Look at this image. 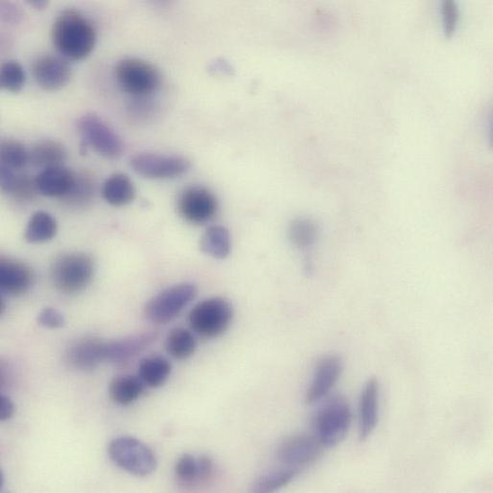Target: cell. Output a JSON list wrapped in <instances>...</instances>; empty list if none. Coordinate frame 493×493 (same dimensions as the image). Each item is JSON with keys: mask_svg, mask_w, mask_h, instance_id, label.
<instances>
[{"mask_svg": "<svg viewBox=\"0 0 493 493\" xmlns=\"http://www.w3.org/2000/svg\"><path fill=\"white\" fill-rule=\"evenodd\" d=\"M53 45L66 60L81 61L89 57L96 44L92 22L79 12L66 10L52 26Z\"/></svg>", "mask_w": 493, "mask_h": 493, "instance_id": "1", "label": "cell"}, {"mask_svg": "<svg viewBox=\"0 0 493 493\" xmlns=\"http://www.w3.org/2000/svg\"><path fill=\"white\" fill-rule=\"evenodd\" d=\"M321 401L313 419L314 436L323 447H335L345 440L349 431L351 408L341 394L329 396Z\"/></svg>", "mask_w": 493, "mask_h": 493, "instance_id": "2", "label": "cell"}, {"mask_svg": "<svg viewBox=\"0 0 493 493\" xmlns=\"http://www.w3.org/2000/svg\"><path fill=\"white\" fill-rule=\"evenodd\" d=\"M234 320L233 304L223 297H213L197 304L189 315L190 330L204 339H216L226 333Z\"/></svg>", "mask_w": 493, "mask_h": 493, "instance_id": "3", "label": "cell"}, {"mask_svg": "<svg viewBox=\"0 0 493 493\" xmlns=\"http://www.w3.org/2000/svg\"><path fill=\"white\" fill-rule=\"evenodd\" d=\"M95 273L93 260L86 253H67L52 266L51 278L56 289L65 295H74L86 290Z\"/></svg>", "mask_w": 493, "mask_h": 493, "instance_id": "4", "label": "cell"}, {"mask_svg": "<svg viewBox=\"0 0 493 493\" xmlns=\"http://www.w3.org/2000/svg\"><path fill=\"white\" fill-rule=\"evenodd\" d=\"M108 454L119 468L136 477H147L158 468L156 454L134 436H123L112 440L108 446Z\"/></svg>", "mask_w": 493, "mask_h": 493, "instance_id": "5", "label": "cell"}, {"mask_svg": "<svg viewBox=\"0 0 493 493\" xmlns=\"http://www.w3.org/2000/svg\"><path fill=\"white\" fill-rule=\"evenodd\" d=\"M197 295L198 288L192 283L169 286L149 300L145 308V316L154 325H167L184 312Z\"/></svg>", "mask_w": 493, "mask_h": 493, "instance_id": "6", "label": "cell"}, {"mask_svg": "<svg viewBox=\"0 0 493 493\" xmlns=\"http://www.w3.org/2000/svg\"><path fill=\"white\" fill-rule=\"evenodd\" d=\"M115 76L122 91L137 98L156 92L162 84L157 67L136 58L119 61L115 68Z\"/></svg>", "mask_w": 493, "mask_h": 493, "instance_id": "7", "label": "cell"}, {"mask_svg": "<svg viewBox=\"0 0 493 493\" xmlns=\"http://www.w3.org/2000/svg\"><path fill=\"white\" fill-rule=\"evenodd\" d=\"M78 130L82 136L81 144L87 148L110 160L121 156L124 145L120 136L101 117L94 114L83 116L78 121Z\"/></svg>", "mask_w": 493, "mask_h": 493, "instance_id": "8", "label": "cell"}, {"mask_svg": "<svg viewBox=\"0 0 493 493\" xmlns=\"http://www.w3.org/2000/svg\"><path fill=\"white\" fill-rule=\"evenodd\" d=\"M131 167L138 176L148 180H172L186 175L191 163L178 154L139 153L131 160Z\"/></svg>", "mask_w": 493, "mask_h": 493, "instance_id": "9", "label": "cell"}, {"mask_svg": "<svg viewBox=\"0 0 493 493\" xmlns=\"http://www.w3.org/2000/svg\"><path fill=\"white\" fill-rule=\"evenodd\" d=\"M322 448L314 435L295 434L280 442L276 457L281 466L301 472L320 459Z\"/></svg>", "mask_w": 493, "mask_h": 493, "instance_id": "10", "label": "cell"}, {"mask_svg": "<svg viewBox=\"0 0 493 493\" xmlns=\"http://www.w3.org/2000/svg\"><path fill=\"white\" fill-rule=\"evenodd\" d=\"M180 216L186 222L202 226L213 221L219 211L216 195L202 186H191L182 190L177 201Z\"/></svg>", "mask_w": 493, "mask_h": 493, "instance_id": "11", "label": "cell"}, {"mask_svg": "<svg viewBox=\"0 0 493 493\" xmlns=\"http://www.w3.org/2000/svg\"><path fill=\"white\" fill-rule=\"evenodd\" d=\"M344 364L337 356L321 357L315 367L312 382L305 392V402L313 405L325 400L342 375Z\"/></svg>", "mask_w": 493, "mask_h": 493, "instance_id": "12", "label": "cell"}, {"mask_svg": "<svg viewBox=\"0 0 493 493\" xmlns=\"http://www.w3.org/2000/svg\"><path fill=\"white\" fill-rule=\"evenodd\" d=\"M66 359L75 370L92 371L107 361V342L94 337L81 338L68 347Z\"/></svg>", "mask_w": 493, "mask_h": 493, "instance_id": "13", "label": "cell"}, {"mask_svg": "<svg viewBox=\"0 0 493 493\" xmlns=\"http://www.w3.org/2000/svg\"><path fill=\"white\" fill-rule=\"evenodd\" d=\"M33 75L41 89L55 92L67 86L72 79L73 70L66 59L47 55L34 63Z\"/></svg>", "mask_w": 493, "mask_h": 493, "instance_id": "14", "label": "cell"}, {"mask_svg": "<svg viewBox=\"0 0 493 493\" xmlns=\"http://www.w3.org/2000/svg\"><path fill=\"white\" fill-rule=\"evenodd\" d=\"M174 471L180 485L193 488L213 481L216 473V464L207 455L195 457L184 454L178 459Z\"/></svg>", "mask_w": 493, "mask_h": 493, "instance_id": "15", "label": "cell"}, {"mask_svg": "<svg viewBox=\"0 0 493 493\" xmlns=\"http://www.w3.org/2000/svg\"><path fill=\"white\" fill-rule=\"evenodd\" d=\"M31 268L22 262L3 258L0 260V288L13 297H20L34 285Z\"/></svg>", "mask_w": 493, "mask_h": 493, "instance_id": "16", "label": "cell"}, {"mask_svg": "<svg viewBox=\"0 0 493 493\" xmlns=\"http://www.w3.org/2000/svg\"><path fill=\"white\" fill-rule=\"evenodd\" d=\"M157 332H143L107 342V362L124 364L143 354L158 340Z\"/></svg>", "mask_w": 493, "mask_h": 493, "instance_id": "17", "label": "cell"}, {"mask_svg": "<svg viewBox=\"0 0 493 493\" xmlns=\"http://www.w3.org/2000/svg\"><path fill=\"white\" fill-rule=\"evenodd\" d=\"M380 388L374 377L365 384L359 400V440L367 441L378 424Z\"/></svg>", "mask_w": 493, "mask_h": 493, "instance_id": "18", "label": "cell"}, {"mask_svg": "<svg viewBox=\"0 0 493 493\" xmlns=\"http://www.w3.org/2000/svg\"><path fill=\"white\" fill-rule=\"evenodd\" d=\"M35 179L40 195L64 199L73 189L76 175L61 165L44 169Z\"/></svg>", "mask_w": 493, "mask_h": 493, "instance_id": "19", "label": "cell"}, {"mask_svg": "<svg viewBox=\"0 0 493 493\" xmlns=\"http://www.w3.org/2000/svg\"><path fill=\"white\" fill-rule=\"evenodd\" d=\"M233 235L222 224L208 227L201 237L200 248L206 256L217 260H227L233 252Z\"/></svg>", "mask_w": 493, "mask_h": 493, "instance_id": "20", "label": "cell"}, {"mask_svg": "<svg viewBox=\"0 0 493 493\" xmlns=\"http://www.w3.org/2000/svg\"><path fill=\"white\" fill-rule=\"evenodd\" d=\"M0 184L4 192L21 201H33L40 194L36 179L18 174L4 165H0Z\"/></svg>", "mask_w": 493, "mask_h": 493, "instance_id": "21", "label": "cell"}, {"mask_svg": "<svg viewBox=\"0 0 493 493\" xmlns=\"http://www.w3.org/2000/svg\"><path fill=\"white\" fill-rule=\"evenodd\" d=\"M102 193L105 201L114 207L129 205L134 202L136 196L133 180L122 173L109 177L104 182Z\"/></svg>", "mask_w": 493, "mask_h": 493, "instance_id": "22", "label": "cell"}, {"mask_svg": "<svg viewBox=\"0 0 493 493\" xmlns=\"http://www.w3.org/2000/svg\"><path fill=\"white\" fill-rule=\"evenodd\" d=\"M172 373L171 361L163 357H149L138 365V377L146 387L156 389L163 386Z\"/></svg>", "mask_w": 493, "mask_h": 493, "instance_id": "23", "label": "cell"}, {"mask_svg": "<svg viewBox=\"0 0 493 493\" xmlns=\"http://www.w3.org/2000/svg\"><path fill=\"white\" fill-rule=\"evenodd\" d=\"M67 159V151L57 140L45 139L34 145L30 153L31 163L36 166L47 168L61 166Z\"/></svg>", "mask_w": 493, "mask_h": 493, "instance_id": "24", "label": "cell"}, {"mask_svg": "<svg viewBox=\"0 0 493 493\" xmlns=\"http://www.w3.org/2000/svg\"><path fill=\"white\" fill-rule=\"evenodd\" d=\"M145 387L138 376L120 375L110 383V398L119 405H130L143 396Z\"/></svg>", "mask_w": 493, "mask_h": 493, "instance_id": "25", "label": "cell"}, {"mask_svg": "<svg viewBox=\"0 0 493 493\" xmlns=\"http://www.w3.org/2000/svg\"><path fill=\"white\" fill-rule=\"evenodd\" d=\"M57 221L47 211L39 210L28 221L25 241L32 244L46 243L57 234Z\"/></svg>", "mask_w": 493, "mask_h": 493, "instance_id": "26", "label": "cell"}, {"mask_svg": "<svg viewBox=\"0 0 493 493\" xmlns=\"http://www.w3.org/2000/svg\"><path fill=\"white\" fill-rule=\"evenodd\" d=\"M299 474L298 471L277 464V467L258 476L250 490L256 493L274 492L290 484Z\"/></svg>", "mask_w": 493, "mask_h": 493, "instance_id": "27", "label": "cell"}, {"mask_svg": "<svg viewBox=\"0 0 493 493\" xmlns=\"http://www.w3.org/2000/svg\"><path fill=\"white\" fill-rule=\"evenodd\" d=\"M167 354L176 360H187L194 356L197 349L195 333L185 328L173 329L166 336Z\"/></svg>", "mask_w": 493, "mask_h": 493, "instance_id": "28", "label": "cell"}, {"mask_svg": "<svg viewBox=\"0 0 493 493\" xmlns=\"http://www.w3.org/2000/svg\"><path fill=\"white\" fill-rule=\"evenodd\" d=\"M291 243L300 250L313 247L319 237V229L316 223L309 218L295 219L288 231Z\"/></svg>", "mask_w": 493, "mask_h": 493, "instance_id": "29", "label": "cell"}, {"mask_svg": "<svg viewBox=\"0 0 493 493\" xmlns=\"http://www.w3.org/2000/svg\"><path fill=\"white\" fill-rule=\"evenodd\" d=\"M0 160L4 165L13 172L22 171L30 160V153L16 139H4L0 145Z\"/></svg>", "mask_w": 493, "mask_h": 493, "instance_id": "30", "label": "cell"}, {"mask_svg": "<svg viewBox=\"0 0 493 493\" xmlns=\"http://www.w3.org/2000/svg\"><path fill=\"white\" fill-rule=\"evenodd\" d=\"M25 72L22 66L17 61H8L0 68V87L13 92H20L25 84Z\"/></svg>", "mask_w": 493, "mask_h": 493, "instance_id": "31", "label": "cell"}, {"mask_svg": "<svg viewBox=\"0 0 493 493\" xmlns=\"http://www.w3.org/2000/svg\"><path fill=\"white\" fill-rule=\"evenodd\" d=\"M93 182L88 175L76 176L75 184L72 190L65 197L69 204L82 206L92 199L94 192Z\"/></svg>", "mask_w": 493, "mask_h": 493, "instance_id": "32", "label": "cell"}, {"mask_svg": "<svg viewBox=\"0 0 493 493\" xmlns=\"http://www.w3.org/2000/svg\"><path fill=\"white\" fill-rule=\"evenodd\" d=\"M444 31L446 36L450 37L454 34L459 22V8L456 3L447 2L443 3L442 6Z\"/></svg>", "mask_w": 493, "mask_h": 493, "instance_id": "33", "label": "cell"}, {"mask_svg": "<svg viewBox=\"0 0 493 493\" xmlns=\"http://www.w3.org/2000/svg\"><path fill=\"white\" fill-rule=\"evenodd\" d=\"M39 325L48 330H59L65 326L66 320L59 310L46 307L38 315Z\"/></svg>", "mask_w": 493, "mask_h": 493, "instance_id": "34", "label": "cell"}, {"mask_svg": "<svg viewBox=\"0 0 493 493\" xmlns=\"http://www.w3.org/2000/svg\"><path fill=\"white\" fill-rule=\"evenodd\" d=\"M16 407L10 398L3 396L0 398V419L3 421L10 419L15 415Z\"/></svg>", "mask_w": 493, "mask_h": 493, "instance_id": "35", "label": "cell"}, {"mask_svg": "<svg viewBox=\"0 0 493 493\" xmlns=\"http://www.w3.org/2000/svg\"><path fill=\"white\" fill-rule=\"evenodd\" d=\"M28 4H30L31 6L35 7L38 10H44L48 5V3L44 2V0H42V2H39V0H34V2H28Z\"/></svg>", "mask_w": 493, "mask_h": 493, "instance_id": "36", "label": "cell"}, {"mask_svg": "<svg viewBox=\"0 0 493 493\" xmlns=\"http://www.w3.org/2000/svg\"><path fill=\"white\" fill-rule=\"evenodd\" d=\"M0 301H2L0 302V315H3L5 313L6 304H5V300L4 298H2V300Z\"/></svg>", "mask_w": 493, "mask_h": 493, "instance_id": "37", "label": "cell"}]
</instances>
